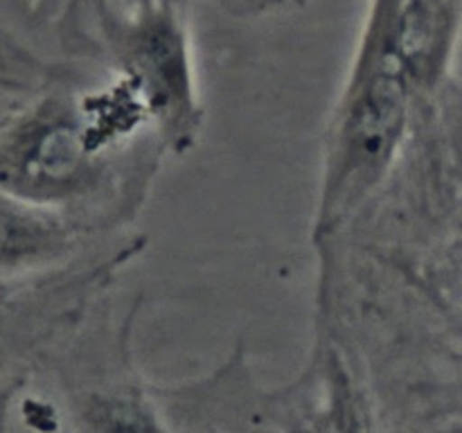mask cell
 Segmentation results:
<instances>
[{
	"label": "cell",
	"mask_w": 462,
	"mask_h": 433,
	"mask_svg": "<svg viewBox=\"0 0 462 433\" xmlns=\"http://www.w3.org/2000/svg\"><path fill=\"white\" fill-rule=\"evenodd\" d=\"M244 3H275V0H244Z\"/></svg>",
	"instance_id": "8"
},
{
	"label": "cell",
	"mask_w": 462,
	"mask_h": 433,
	"mask_svg": "<svg viewBox=\"0 0 462 433\" xmlns=\"http://www.w3.org/2000/svg\"><path fill=\"white\" fill-rule=\"evenodd\" d=\"M343 433H365V431L359 427V422H355V419H352L350 424H346V427H343Z\"/></svg>",
	"instance_id": "7"
},
{
	"label": "cell",
	"mask_w": 462,
	"mask_h": 433,
	"mask_svg": "<svg viewBox=\"0 0 462 433\" xmlns=\"http://www.w3.org/2000/svg\"><path fill=\"white\" fill-rule=\"evenodd\" d=\"M460 23L462 0H397V50L418 95L447 75Z\"/></svg>",
	"instance_id": "4"
},
{
	"label": "cell",
	"mask_w": 462,
	"mask_h": 433,
	"mask_svg": "<svg viewBox=\"0 0 462 433\" xmlns=\"http://www.w3.org/2000/svg\"><path fill=\"white\" fill-rule=\"evenodd\" d=\"M86 433H162L153 410L134 392L95 397L84 410Z\"/></svg>",
	"instance_id": "6"
},
{
	"label": "cell",
	"mask_w": 462,
	"mask_h": 433,
	"mask_svg": "<svg viewBox=\"0 0 462 433\" xmlns=\"http://www.w3.org/2000/svg\"><path fill=\"white\" fill-rule=\"evenodd\" d=\"M68 21L93 36L174 143H188L199 102L180 0H68Z\"/></svg>",
	"instance_id": "2"
},
{
	"label": "cell",
	"mask_w": 462,
	"mask_h": 433,
	"mask_svg": "<svg viewBox=\"0 0 462 433\" xmlns=\"http://www.w3.org/2000/svg\"><path fill=\"white\" fill-rule=\"evenodd\" d=\"M3 266L5 275L23 273L54 260L68 248V233L41 206L5 197L3 212Z\"/></svg>",
	"instance_id": "5"
},
{
	"label": "cell",
	"mask_w": 462,
	"mask_h": 433,
	"mask_svg": "<svg viewBox=\"0 0 462 433\" xmlns=\"http://www.w3.org/2000/svg\"><path fill=\"white\" fill-rule=\"evenodd\" d=\"M93 152L81 106L63 95L39 99L5 126V197L43 206L81 192L93 171Z\"/></svg>",
	"instance_id": "3"
},
{
	"label": "cell",
	"mask_w": 462,
	"mask_h": 433,
	"mask_svg": "<svg viewBox=\"0 0 462 433\" xmlns=\"http://www.w3.org/2000/svg\"><path fill=\"white\" fill-rule=\"evenodd\" d=\"M395 7L397 0H370L328 152L320 230H329L359 206L388 170L404 135L418 90L397 50Z\"/></svg>",
	"instance_id": "1"
}]
</instances>
